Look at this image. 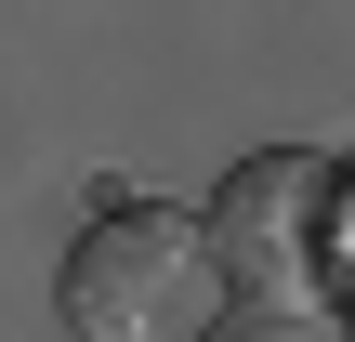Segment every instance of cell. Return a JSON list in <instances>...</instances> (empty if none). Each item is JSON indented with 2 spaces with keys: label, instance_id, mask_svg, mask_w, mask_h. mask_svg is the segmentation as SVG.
<instances>
[{
  "label": "cell",
  "instance_id": "cell-2",
  "mask_svg": "<svg viewBox=\"0 0 355 342\" xmlns=\"http://www.w3.org/2000/svg\"><path fill=\"white\" fill-rule=\"evenodd\" d=\"M211 316H224V264L158 198H119L66 250V330L79 342H211Z\"/></svg>",
  "mask_w": 355,
  "mask_h": 342
},
{
  "label": "cell",
  "instance_id": "cell-1",
  "mask_svg": "<svg viewBox=\"0 0 355 342\" xmlns=\"http://www.w3.org/2000/svg\"><path fill=\"white\" fill-rule=\"evenodd\" d=\"M343 211H355V171L343 158H303V145H263V158H237L224 171V198H211V264H224V290H250L263 316H303V303H329L343 290Z\"/></svg>",
  "mask_w": 355,
  "mask_h": 342
},
{
  "label": "cell",
  "instance_id": "cell-3",
  "mask_svg": "<svg viewBox=\"0 0 355 342\" xmlns=\"http://www.w3.org/2000/svg\"><path fill=\"white\" fill-rule=\"evenodd\" d=\"M343 330H355V303H343Z\"/></svg>",
  "mask_w": 355,
  "mask_h": 342
}]
</instances>
